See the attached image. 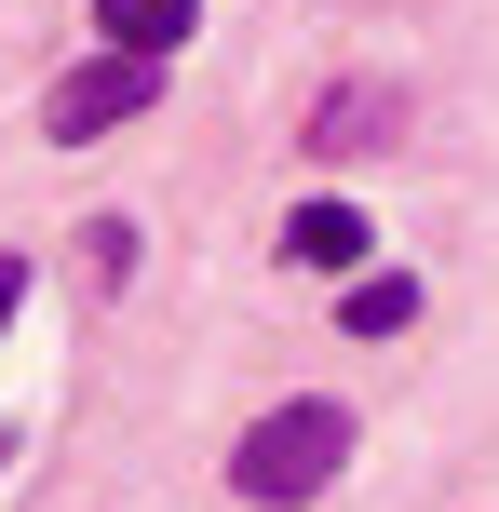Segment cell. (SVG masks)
I'll list each match as a JSON object with an SVG mask.
<instances>
[{
    "label": "cell",
    "mask_w": 499,
    "mask_h": 512,
    "mask_svg": "<svg viewBox=\"0 0 499 512\" xmlns=\"http://www.w3.org/2000/svg\"><path fill=\"white\" fill-rule=\"evenodd\" d=\"M338 459H351V405L297 391V405H270L257 432L230 445V486L257 499V512H297V499H324V486H338Z\"/></svg>",
    "instance_id": "obj_1"
},
{
    "label": "cell",
    "mask_w": 499,
    "mask_h": 512,
    "mask_svg": "<svg viewBox=\"0 0 499 512\" xmlns=\"http://www.w3.org/2000/svg\"><path fill=\"white\" fill-rule=\"evenodd\" d=\"M392 135H405V108H392V95H365V81L311 108V149H324V162H351V149H392Z\"/></svg>",
    "instance_id": "obj_3"
},
{
    "label": "cell",
    "mask_w": 499,
    "mask_h": 512,
    "mask_svg": "<svg viewBox=\"0 0 499 512\" xmlns=\"http://www.w3.org/2000/svg\"><path fill=\"white\" fill-rule=\"evenodd\" d=\"M284 256H297V270H365V203H297L284 216Z\"/></svg>",
    "instance_id": "obj_4"
},
{
    "label": "cell",
    "mask_w": 499,
    "mask_h": 512,
    "mask_svg": "<svg viewBox=\"0 0 499 512\" xmlns=\"http://www.w3.org/2000/svg\"><path fill=\"white\" fill-rule=\"evenodd\" d=\"M338 324H351V337H405V324H419V270H351Z\"/></svg>",
    "instance_id": "obj_6"
},
{
    "label": "cell",
    "mask_w": 499,
    "mask_h": 512,
    "mask_svg": "<svg viewBox=\"0 0 499 512\" xmlns=\"http://www.w3.org/2000/svg\"><path fill=\"white\" fill-rule=\"evenodd\" d=\"M149 95H162V54H81V68L54 81L41 122H54V149H95V135H122Z\"/></svg>",
    "instance_id": "obj_2"
},
{
    "label": "cell",
    "mask_w": 499,
    "mask_h": 512,
    "mask_svg": "<svg viewBox=\"0 0 499 512\" xmlns=\"http://www.w3.org/2000/svg\"><path fill=\"white\" fill-rule=\"evenodd\" d=\"M95 27H108V54H176L203 27V0H95Z\"/></svg>",
    "instance_id": "obj_5"
},
{
    "label": "cell",
    "mask_w": 499,
    "mask_h": 512,
    "mask_svg": "<svg viewBox=\"0 0 499 512\" xmlns=\"http://www.w3.org/2000/svg\"><path fill=\"white\" fill-rule=\"evenodd\" d=\"M14 310H27V256H0V324H14Z\"/></svg>",
    "instance_id": "obj_8"
},
{
    "label": "cell",
    "mask_w": 499,
    "mask_h": 512,
    "mask_svg": "<svg viewBox=\"0 0 499 512\" xmlns=\"http://www.w3.org/2000/svg\"><path fill=\"white\" fill-rule=\"evenodd\" d=\"M81 270H95V283H122V270H135V230H122V216H95V243H81Z\"/></svg>",
    "instance_id": "obj_7"
}]
</instances>
